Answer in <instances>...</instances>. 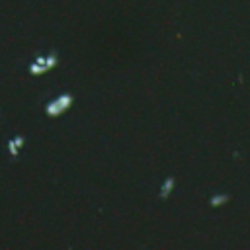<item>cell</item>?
<instances>
[{"mask_svg":"<svg viewBox=\"0 0 250 250\" xmlns=\"http://www.w3.org/2000/svg\"><path fill=\"white\" fill-rule=\"evenodd\" d=\"M72 104H74V96H72L70 92H61V94H57L55 98H51V100L45 104L43 113H45L49 119H57V117L64 115V113L72 107Z\"/></svg>","mask_w":250,"mask_h":250,"instance_id":"obj_2","label":"cell"},{"mask_svg":"<svg viewBox=\"0 0 250 250\" xmlns=\"http://www.w3.org/2000/svg\"><path fill=\"white\" fill-rule=\"evenodd\" d=\"M25 146V137L23 135H12L8 141H6V152L12 160H16L21 152V148Z\"/></svg>","mask_w":250,"mask_h":250,"instance_id":"obj_4","label":"cell"},{"mask_svg":"<svg viewBox=\"0 0 250 250\" xmlns=\"http://www.w3.org/2000/svg\"><path fill=\"white\" fill-rule=\"evenodd\" d=\"M207 203H209L211 209H221V207H225V205L230 203V193H227V191H215V193L209 195Z\"/></svg>","mask_w":250,"mask_h":250,"instance_id":"obj_5","label":"cell"},{"mask_svg":"<svg viewBox=\"0 0 250 250\" xmlns=\"http://www.w3.org/2000/svg\"><path fill=\"white\" fill-rule=\"evenodd\" d=\"M59 64V55L57 51H47V53H39L31 59V62L27 64V72L31 76H43L47 72H51L53 68H57Z\"/></svg>","mask_w":250,"mask_h":250,"instance_id":"obj_1","label":"cell"},{"mask_svg":"<svg viewBox=\"0 0 250 250\" xmlns=\"http://www.w3.org/2000/svg\"><path fill=\"white\" fill-rule=\"evenodd\" d=\"M174 189H176V176L168 174V176H164V180L160 182V186H158V189H156V197H158L160 201H168V199L172 197Z\"/></svg>","mask_w":250,"mask_h":250,"instance_id":"obj_3","label":"cell"}]
</instances>
